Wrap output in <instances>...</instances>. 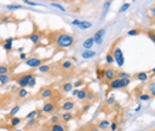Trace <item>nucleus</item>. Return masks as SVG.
Instances as JSON below:
<instances>
[{"label": "nucleus", "mask_w": 155, "mask_h": 131, "mask_svg": "<svg viewBox=\"0 0 155 131\" xmlns=\"http://www.w3.org/2000/svg\"><path fill=\"white\" fill-rule=\"evenodd\" d=\"M51 41L57 49H69L76 44V36L66 31H56L51 33Z\"/></svg>", "instance_id": "1"}, {"label": "nucleus", "mask_w": 155, "mask_h": 131, "mask_svg": "<svg viewBox=\"0 0 155 131\" xmlns=\"http://www.w3.org/2000/svg\"><path fill=\"white\" fill-rule=\"evenodd\" d=\"M33 77H36L33 74V72H25V73H20V74H16V76H12V80L16 82L19 89H25L28 86L29 80L33 78Z\"/></svg>", "instance_id": "2"}, {"label": "nucleus", "mask_w": 155, "mask_h": 131, "mask_svg": "<svg viewBox=\"0 0 155 131\" xmlns=\"http://www.w3.org/2000/svg\"><path fill=\"white\" fill-rule=\"evenodd\" d=\"M118 41H115L114 44L111 45V54H113V58H114V62L117 64L118 68H122L125 65V54H123L122 49L118 47Z\"/></svg>", "instance_id": "3"}, {"label": "nucleus", "mask_w": 155, "mask_h": 131, "mask_svg": "<svg viewBox=\"0 0 155 131\" xmlns=\"http://www.w3.org/2000/svg\"><path fill=\"white\" fill-rule=\"evenodd\" d=\"M130 84H131V80L114 78L107 84V87H109V90H118V89H125V87H127Z\"/></svg>", "instance_id": "4"}, {"label": "nucleus", "mask_w": 155, "mask_h": 131, "mask_svg": "<svg viewBox=\"0 0 155 131\" xmlns=\"http://www.w3.org/2000/svg\"><path fill=\"white\" fill-rule=\"evenodd\" d=\"M27 38H29V41L32 42L33 45H37L38 42L41 41V38H43V32L38 29L37 25H35V27H33V31L31 32L29 34H28Z\"/></svg>", "instance_id": "5"}, {"label": "nucleus", "mask_w": 155, "mask_h": 131, "mask_svg": "<svg viewBox=\"0 0 155 131\" xmlns=\"http://www.w3.org/2000/svg\"><path fill=\"white\" fill-rule=\"evenodd\" d=\"M47 61V58H41V57H37V56H33V57H28L25 60V65L29 66V68H38L41 66L43 64Z\"/></svg>", "instance_id": "6"}, {"label": "nucleus", "mask_w": 155, "mask_h": 131, "mask_svg": "<svg viewBox=\"0 0 155 131\" xmlns=\"http://www.w3.org/2000/svg\"><path fill=\"white\" fill-rule=\"evenodd\" d=\"M54 94H56V90L53 89V87H51V86H48V87H43L40 91H38V97L40 98H43V100H53V97H54ZM54 101V100H53Z\"/></svg>", "instance_id": "7"}, {"label": "nucleus", "mask_w": 155, "mask_h": 131, "mask_svg": "<svg viewBox=\"0 0 155 131\" xmlns=\"http://www.w3.org/2000/svg\"><path fill=\"white\" fill-rule=\"evenodd\" d=\"M41 111H43L44 114H53L56 111V101H53V100L45 101L43 107H41Z\"/></svg>", "instance_id": "8"}, {"label": "nucleus", "mask_w": 155, "mask_h": 131, "mask_svg": "<svg viewBox=\"0 0 155 131\" xmlns=\"http://www.w3.org/2000/svg\"><path fill=\"white\" fill-rule=\"evenodd\" d=\"M115 73H117V70L114 68H111V66H106V68H104V80L105 82L109 84L110 81H113L115 78Z\"/></svg>", "instance_id": "9"}, {"label": "nucleus", "mask_w": 155, "mask_h": 131, "mask_svg": "<svg viewBox=\"0 0 155 131\" xmlns=\"http://www.w3.org/2000/svg\"><path fill=\"white\" fill-rule=\"evenodd\" d=\"M76 107V101H73L72 98H68V100H64V102L61 103V110L62 111H70L72 113Z\"/></svg>", "instance_id": "10"}, {"label": "nucleus", "mask_w": 155, "mask_h": 131, "mask_svg": "<svg viewBox=\"0 0 155 131\" xmlns=\"http://www.w3.org/2000/svg\"><path fill=\"white\" fill-rule=\"evenodd\" d=\"M60 69H61V72H72L73 69H74V65H73V62L70 61V60H64V61H61L58 64Z\"/></svg>", "instance_id": "11"}, {"label": "nucleus", "mask_w": 155, "mask_h": 131, "mask_svg": "<svg viewBox=\"0 0 155 131\" xmlns=\"http://www.w3.org/2000/svg\"><path fill=\"white\" fill-rule=\"evenodd\" d=\"M104 36H105V29L102 28V29H98L96 33L93 34V40H94V44H97V45H101L102 42H104Z\"/></svg>", "instance_id": "12"}, {"label": "nucleus", "mask_w": 155, "mask_h": 131, "mask_svg": "<svg viewBox=\"0 0 155 131\" xmlns=\"http://www.w3.org/2000/svg\"><path fill=\"white\" fill-rule=\"evenodd\" d=\"M13 41H15V37H8V38H5L4 41H3V45H2V48L4 49V51L7 53H9V52H12V49H13Z\"/></svg>", "instance_id": "13"}, {"label": "nucleus", "mask_w": 155, "mask_h": 131, "mask_svg": "<svg viewBox=\"0 0 155 131\" xmlns=\"http://www.w3.org/2000/svg\"><path fill=\"white\" fill-rule=\"evenodd\" d=\"M98 100V95H97V93H96V91H93V90H91V89H89V90H87V94H86V102H87V103H89V105H93L94 103V102H96Z\"/></svg>", "instance_id": "14"}, {"label": "nucleus", "mask_w": 155, "mask_h": 131, "mask_svg": "<svg viewBox=\"0 0 155 131\" xmlns=\"http://www.w3.org/2000/svg\"><path fill=\"white\" fill-rule=\"evenodd\" d=\"M134 78L137 81H139V82H147V81L150 80V77H149V73L147 72H138L134 76Z\"/></svg>", "instance_id": "15"}, {"label": "nucleus", "mask_w": 155, "mask_h": 131, "mask_svg": "<svg viewBox=\"0 0 155 131\" xmlns=\"http://www.w3.org/2000/svg\"><path fill=\"white\" fill-rule=\"evenodd\" d=\"M8 119H9V125H8L9 129H16L23 122V118H20V116H12V118H8Z\"/></svg>", "instance_id": "16"}, {"label": "nucleus", "mask_w": 155, "mask_h": 131, "mask_svg": "<svg viewBox=\"0 0 155 131\" xmlns=\"http://www.w3.org/2000/svg\"><path fill=\"white\" fill-rule=\"evenodd\" d=\"M48 131H66V126L64 123H52L51 126L48 127Z\"/></svg>", "instance_id": "17"}, {"label": "nucleus", "mask_w": 155, "mask_h": 131, "mask_svg": "<svg viewBox=\"0 0 155 131\" xmlns=\"http://www.w3.org/2000/svg\"><path fill=\"white\" fill-rule=\"evenodd\" d=\"M87 90H89V86H84L78 89V93H77V100L78 101H85L86 100V94H87Z\"/></svg>", "instance_id": "18"}, {"label": "nucleus", "mask_w": 155, "mask_h": 131, "mask_svg": "<svg viewBox=\"0 0 155 131\" xmlns=\"http://www.w3.org/2000/svg\"><path fill=\"white\" fill-rule=\"evenodd\" d=\"M146 93H149L151 98L155 97V81H154V78H150L149 84H147V90H146Z\"/></svg>", "instance_id": "19"}, {"label": "nucleus", "mask_w": 155, "mask_h": 131, "mask_svg": "<svg viewBox=\"0 0 155 131\" xmlns=\"http://www.w3.org/2000/svg\"><path fill=\"white\" fill-rule=\"evenodd\" d=\"M73 118H74V116H73V114L70 111H64L61 115H60V119L62 121L61 123H64V125H66L68 122H70Z\"/></svg>", "instance_id": "20"}, {"label": "nucleus", "mask_w": 155, "mask_h": 131, "mask_svg": "<svg viewBox=\"0 0 155 131\" xmlns=\"http://www.w3.org/2000/svg\"><path fill=\"white\" fill-rule=\"evenodd\" d=\"M93 45H94V40H93V37H87L85 41L82 42V48H84V51H90L91 48H93Z\"/></svg>", "instance_id": "21"}, {"label": "nucleus", "mask_w": 155, "mask_h": 131, "mask_svg": "<svg viewBox=\"0 0 155 131\" xmlns=\"http://www.w3.org/2000/svg\"><path fill=\"white\" fill-rule=\"evenodd\" d=\"M109 126H110V121H107V119H102V121H100V123H98L97 129L100 131H107Z\"/></svg>", "instance_id": "22"}, {"label": "nucleus", "mask_w": 155, "mask_h": 131, "mask_svg": "<svg viewBox=\"0 0 155 131\" xmlns=\"http://www.w3.org/2000/svg\"><path fill=\"white\" fill-rule=\"evenodd\" d=\"M12 70L13 69L8 64H0V76H3V74H11Z\"/></svg>", "instance_id": "23"}, {"label": "nucleus", "mask_w": 155, "mask_h": 131, "mask_svg": "<svg viewBox=\"0 0 155 131\" xmlns=\"http://www.w3.org/2000/svg\"><path fill=\"white\" fill-rule=\"evenodd\" d=\"M74 87H73V84L72 82H64L61 85V93H64V94H68L70 93Z\"/></svg>", "instance_id": "24"}, {"label": "nucleus", "mask_w": 155, "mask_h": 131, "mask_svg": "<svg viewBox=\"0 0 155 131\" xmlns=\"http://www.w3.org/2000/svg\"><path fill=\"white\" fill-rule=\"evenodd\" d=\"M115 78H119V80H131V76L129 73L123 72V70H117L115 73Z\"/></svg>", "instance_id": "25"}, {"label": "nucleus", "mask_w": 155, "mask_h": 131, "mask_svg": "<svg viewBox=\"0 0 155 131\" xmlns=\"http://www.w3.org/2000/svg\"><path fill=\"white\" fill-rule=\"evenodd\" d=\"M11 81H12L11 74H3V76H0V84L2 85H8Z\"/></svg>", "instance_id": "26"}, {"label": "nucleus", "mask_w": 155, "mask_h": 131, "mask_svg": "<svg viewBox=\"0 0 155 131\" xmlns=\"http://www.w3.org/2000/svg\"><path fill=\"white\" fill-rule=\"evenodd\" d=\"M93 57H96V52L94 51H84L82 52V58L84 60H90V58H93Z\"/></svg>", "instance_id": "27"}, {"label": "nucleus", "mask_w": 155, "mask_h": 131, "mask_svg": "<svg viewBox=\"0 0 155 131\" xmlns=\"http://www.w3.org/2000/svg\"><path fill=\"white\" fill-rule=\"evenodd\" d=\"M19 111H20V106L17 105V106H13V107L11 109V111L7 114V118H12V116H16L17 114H19Z\"/></svg>", "instance_id": "28"}, {"label": "nucleus", "mask_w": 155, "mask_h": 131, "mask_svg": "<svg viewBox=\"0 0 155 131\" xmlns=\"http://www.w3.org/2000/svg\"><path fill=\"white\" fill-rule=\"evenodd\" d=\"M93 27V24L90 23V21H80V25L78 28L82 31H86V29H90V28Z\"/></svg>", "instance_id": "29"}, {"label": "nucleus", "mask_w": 155, "mask_h": 131, "mask_svg": "<svg viewBox=\"0 0 155 131\" xmlns=\"http://www.w3.org/2000/svg\"><path fill=\"white\" fill-rule=\"evenodd\" d=\"M105 61H106L107 66H111L113 64H114V58H113V54H111V49L106 53V56H105Z\"/></svg>", "instance_id": "30"}, {"label": "nucleus", "mask_w": 155, "mask_h": 131, "mask_svg": "<svg viewBox=\"0 0 155 131\" xmlns=\"http://www.w3.org/2000/svg\"><path fill=\"white\" fill-rule=\"evenodd\" d=\"M13 17L12 16H7V15H3L0 17V23L2 24H8V23H13Z\"/></svg>", "instance_id": "31"}, {"label": "nucleus", "mask_w": 155, "mask_h": 131, "mask_svg": "<svg viewBox=\"0 0 155 131\" xmlns=\"http://www.w3.org/2000/svg\"><path fill=\"white\" fill-rule=\"evenodd\" d=\"M28 94H29V91H28L27 89H19L17 90V98H19V100H23V98L28 97Z\"/></svg>", "instance_id": "32"}, {"label": "nucleus", "mask_w": 155, "mask_h": 131, "mask_svg": "<svg viewBox=\"0 0 155 131\" xmlns=\"http://www.w3.org/2000/svg\"><path fill=\"white\" fill-rule=\"evenodd\" d=\"M38 72L40 73H49L52 70V66L51 65H45V64H43V65L41 66H38Z\"/></svg>", "instance_id": "33"}, {"label": "nucleus", "mask_w": 155, "mask_h": 131, "mask_svg": "<svg viewBox=\"0 0 155 131\" xmlns=\"http://www.w3.org/2000/svg\"><path fill=\"white\" fill-rule=\"evenodd\" d=\"M117 102V100H115V95L114 94H111V95H109V97L106 98V106H114V103Z\"/></svg>", "instance_id": "34"}, {"label": "nucleus", "mask_w": 155, "mask_h": 131, "mask_svg": "<svg viewBox=\"0 0 155 131\" xmlns=\"http://www.w3.org/2000/svg\"><path fill=\"white\" fill-rule=\"evenodd\" d=\"M118 126H119V123H118L117 119H113V121H110L109 130H110V131H118Z\"/></svg>", "instance_id": "35"}, {"label": "nucleus", "mask_w": 155, "mask_h": 131, "mask_svg": "<svg viewBox=\"0 0 155 131\" xmlns=\"http://www.w3.org/2000/svg\"><path fill=\"white\" fill-rule=\"evenodd\" d=\"M96 74H97V78L104 81V68H101L100 65H97V69H96Z\"/></svg>", "instance_id": "36"}, {"label": "nucleus", "mask_w": 155, "mask_h": 131, "mask_svg": "<svg viewBox=\"0 0 155 131\" xmlns=\"http://www.w3.org/2000/svg\"><path fill=\"white\" fill-rule=\"evenodd\" d=\"M5 8L8 9V11H16V9H23L24 7L23 5H20V4H8V5H5Z\"/></svg>", "instance_id": "37"}, {"label": "nucleus", "mask_w": 155, "mask_h": 131, "mask_svg": "<svg viewBox=\"0 0 155 131\" xmlns=\"http://www.w3.org/2000/svg\"><path fill=\"white\" fill-rule=\"evenodd\" d=\"M85 86V81L84 80H77L76 82H73V87L74 89H81V87Z\"/></svg>", "instance_id": "38"}, {"label": "nucleus", "mask_w": 155, "mask_h": 131, "mask_svg": "<svg viewBox=\"0 0 155 131\" xmlns=\"http://www.w3.org/2000/svg\"><path fill=\"white\" fill-rule=\"evenodd\" d=\"M138 100L139 101H150V100H153V98L150 97L149 93H142V94L138 95Z\"/></svg>", "instance_id": "39"}, {"label": "nucleus", "mask_w": 155, "mask_h": 131, "mask_svg": "<svg viewBox=\"0 0 155 131\" xmlns=\"http://www.w3.org/2000/svg\"><path fill=\"white\" fill-rule=\"evenodd\" d=\"M129 36H139L140 34V29H138V28H134V29H130L127 32Z\"/></svg>", "instance_id": "40"}, {"label": "nucleus", "mask_w": 155, "mask_h": 131, "mask_svg": "<svg viewBox=\"0 0 155 131\" xmlns=\"http://www.w3.org/2000/svg\"><path fill=\"white\" fill-rule=\"evenodd\" d=\"M37 119L35 118V119H28V122H27V127L29 129V127H35V126H37Z\"/></svg>", "instance_id": "41"}, {"label": "nucleus", "mask_w": 155, "mask_h": 131, "mask_svg": "<svg viewBox=\"0 0 155 131\" xmlns=\"http://www.w3.org/2000/svg\"><path fill=\"white\" fill-rule=\"evenodd\" d=\"M36 114H37V109L36 110H33V111H31V113H28V114L25 115V119L28 121V119H35L36 118Z\"/></svg>", "instance_id": "42"}, {"label": "nucleus", "mask_w": 155, "mask_h": 131, "mask_svg": "<svg viewBox=\"0 0 155 131\" xmlns=\"http://www.w3.org/2000/svg\"><path fill=\"white\" fill-rule=\"evenodd\" d=\"M130 5H131L130 3H123V4L121 5V8H119V13H123L125 11H127L130 8Z\"/></svg>", "instance_id": "43"}, {"label": "nucleus", "mask_w": 155, "mask_h": 131, "mask_svg": "<svg viewBox=\"0 0 155 131\" xmlns=\"http://www.w3.org/2000/svg\"><path fill=\"white\" fill-rule=\"evenodd\" d=\"M49 122H51V125H52V123H60V122H61L60 115H52L51 119H49Z\"/></svg>", "instance_id": "44"}, {"label": "nucleus", "mask_w": 155, "mask_h": 131, "mask_svg": "<svg viewBox=\"0 0 155 131\" xmlns=\"http://www.w3.org/2000/svg\"><path fill=\"white\" fill-rule=\"evenodd\" d=\"M51 5H52V7H54V8H57V9H61L62 12L65 11V7L62 5L61 3H53V2H52V3H51Z\"/></svg>", "instance_id": "45"}, {"label": "nucleus", "mask_w": 155, "mask_h": 131, "mask_svg": "<svg viewBox=\"0 0 155 131\" xmlns=\"http://www.w3.org/2000/svg\"><path fill=\"white\" fill-rule=\"evenodd\" d=\"M24 4L32 5V7H37V5H40V3H37V2H31V0H25V2H24Z\"/></svg>", "instance_id": "46"}, {"label": "nucleus", "mask_w": 155, "mask_h": 131, "mask_svg": "<svg viewBox=\"0 0 155 131\" xmlns=\"http://www.w3.org/2000/svg\"><path fill=\"white\" fill-rule=\"evenodd\" d=\"M28 86H29V87H35V86H36V77H33V78L29 80V82H28Z\"/></svg>", "instance_id": "47"}, {"label": "nucleus", "mask_w": 155, "mask_h": 131, "mask_svg": "<svg viewBox=\"0 0 155 131\" xmlns=\"http://www.w3.org/2000/svg\"><path fill=\"white\" fill-rule=\"evenodd\" d=\"M110 4H111V3L110 2H106V3H105V11H104V13H102V16H105V15H106V12H107V9H109V7H110Z\"/></svg>", "instance_id": "48"}, {"label": "nucleus", "mask_w": 155, "mask_h": 131, "mask_svg": "<svg viewBox=\"0 0 155 131\" xmlns=\"http://www.w3.org/2000/svg\"><path fill=\"white\" fill-rule=\"evenodd\" d=\"M44 115V113L41 111V109H37V114H36V119H41Z\"/></svg>", "instance_id": "49"}, {"label": "nucleus", "mask_w": 155, "mask_h": 131, "mask_svg": "<svg viewBox=\"0 0 155 131\" xmlns=\"http://www.w3.org/2000/svg\"><path fill=\"white\" fill-rule=\"evenodd\" d=\"M27 58H28V56L25 54V53H20L19 54V60H21V61H25Z\"/></svg>", "instance_id": "50"}, {"label": "nucleus", "mask_w": 155, "mask_h": 131, "mask_svg": "<svg viewBox=\"0 0 155 131\" xmlns=\"http://www.w3.org/2000/svg\"><path fill=\"white\" fill-rule=\"evenodd\" d=\"M149 12H150L151 19H154V17H155V8H154V7H151V8L149 9Z\"/></svg>", "instance_id": "51"}, {"label": "nucleus", "mask_w": 155, "mask_h": 131, "mask_svg": "<svg viewBox=\"0 0 155 131\" xmlns=\"http://www.w3.org/2000/svg\"><path fill=\"white\" fill-rule=\"evenodd\" d=\"M149 37H150V40H151V41H153V42L155 41V36H154V31H150V32H149Z\"/></svg>", "instance_id": "52"}, {"label": "nucleus", "mask_w": 155, "mask_h": 131, "mask_svg": "<svg viewBox=\"0 0 155 131\" xmlns=\"http://www.w3.org/2000/svg\"><path fill=\"white\" fill-rule=\"evenodd\" d=\"M90 107H91V105L87 103V105H85V106H84V107H82V111H84V113L89 111V110H90Z\"/></svg>", "instance_id": "53"}, {"label": "nucleus", "mask_w": 155, "mask_h": 131, "mask_svg": "<svg viewBox=\"0 0 155 131\" xmlns=\"http://www.w3.org/2000/svg\"><path fill=\"white\" fill-rule=\"evenodd\" d=\"M77 93H78V89H73L70 91V94H72V97H77Z\"/></svg>", "instance_id": "54"}, {"label": "nucleus", "mask_w": 155, "mask_h": 131, "mask_svg": "<svg viewBox=\"0 0 155 131\" xmlns=\"http://www.w3.org/2000/svg\"><path fill=\"white\" fill-rule=\"evenodd\" d=\"M72 25L78 27V25H80V20H73V21H72Z\"/></svg>", "instance_id": "55"}, {"label": "nucleus", "mask_w": 155, "mask_h": 131, "mask_svg": "<svg viewBox=\"0 0 155 131\" xmlns=\"http://www.w3.org/2000/svg\"><path fill=\"white\" fill-rule=\"evenodd\" d=\"M17 53H24V47H20V48H17Z\"/></svg>", "instance_id": "56"}, {"label": "nucleus", "mask_w": 155, "mask_h": 131, "mask_svg": "<svg viewBox=\"0 0 155 131\" xmlns=\"http://www.w3.org/2000/svg\"><path fill=\"white\" fill-rule=\"evenodd\" d=\"M89 131H100V130H98V129H97V127H96V126H91V127H90V129H89Z\"/></svg>", "instance_id": "57"}, {"label": "nucleus", "mask_w": 155, "mask_h": 131, "mask_svg": "<svg viewBox=\"0 0 155 131\" xmlns=\"http://www.w3.org/2000/svg\"><path fill=\"white\" fill-rule=\"evenodd\" d=\"M11 91H12V93H13V91H17V85H15V86L11 87Z\"/></svg>", "instance_id": "58"}, {"label": "nucleus", "mask_w": 155, "mask_h": 131, "mask_svg": "<svg viewBox=\"0 0 155 131\" xmlns=\"http://www.w3.org/2000/svg\"><path fill=\"white\" fill-rule=\"evenodd\" d=\"M70 58H72V60H70L72 62H77V57H74V56H73V57H70Z\"/></svg>", "instance_id": "59"}, {"label": "nucleus", "mask_w": 155, "mask_h": 131, "mask_svg": "<svg viewBox=\"0 0 155 131\" xmlns=\"http://www.w3.org/2000/svg\"><path fill=\"white\" fill-rule=\"evenodd\" d=\"M139 110H140V105H138V106L135 107V111H139Z\"/></svg>", "instance_id": "60"}, {"label": "nucleus", "mask_w": 155, "mask_h": 131, "mask_svg": "<svg viewBox=\"0 0 155 131\" xmlns=\"http://www.w3.org/2000/svg\"><path fill=\"white\" fill-rule=\"evenodd\" d=\"M15 131H23V130H19V129H16V130H15Z\"/></svg>", "instance_id": "61"}, {"label": "nucleus", "mask_w": 155, "mask_h": 131, "mask_svg": "<svg viewBox=\"0 0 155 131\" xmlns=\"http://www.w3.org/2000/svg\"><path fill=\"white\" fill-rule=\"evenodd\" d=\"M0 114H2V113H0Z\"/></svg>", "instance_id": "62"}]
</instances>
